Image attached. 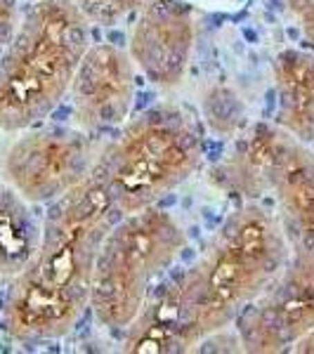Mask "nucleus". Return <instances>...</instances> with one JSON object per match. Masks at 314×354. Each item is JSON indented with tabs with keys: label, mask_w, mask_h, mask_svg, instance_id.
<instances>
[{
	"label": "nucleus",
	"mask_w": 314,
	"mask_h": 354,
	"mask_svg": "<svg viewBox=\"0 0 314 354\" xmlns=\"http://www.w3.org/2000/svg\"><path fill=\"white\" fill-rule=\"evenodd\" d=\"M290 241L281 222L248 201L222 222L187 272L158 290L125 328L123 350L135 354L192 352L225 330L284 270Z\"/></svg>",
	"instance_id": "1"
},
{
	"label": "nucleus",
	"mask_w": 314,
	"mask_h": 354,
	"mask_svg": "<svg viewBox=\"0 0 314 354\" xmlns=\"http://www.w3.org/2000/svg\"><path fill=\"white\" fill-rule=\"evenodd\" d=\"M121 215L95 168L76 189L50 203L41 241L12 277L3 305L10 338L43 342L71 333L90 307L100 245Z\"/></svg>",
	"instance_id": "2"
},
{
	"label": "nucleus",
	"mask_w": 314,
	"mask_h": 354,
	"mask_svg": "<svg viewBox=\"0 0 314 354\" xmlns=\"http://www.w3.org/2000/svg\"><path fill=\"white\" fill-rule=\"evenodd\" d=\"M90 48V21L73 0H36L0 53V130L43 123L71 88Z\"/></svg>",
	"instance_id": "3"
},
{
	"label": "nucleus",
	"mask_w": 314,
	"mask_h": 354,
	"mask_svg": "<svg viewBox=\"0 0 314 354\" xmlns=\"http://www.w3.org/2000/svg\"><path fill=\"white\" fill-rule=\"evenodd\" d=\"M203 135L196 116L180 104H156L135 116L97 156L95 170L118 210L151 208L201 168Z\"/></svg>",
	"instance_id": "4"
},
{
	"label": "nucleus",
	"mask_w": 314,
	"mask_h": 354,
	"mask_svg": "<svg viewBox=\"0 0 314 354\" xmlns=\"http://www.w3.org/2000/svg\"><path fill=\"white\" fill-rule=\"evenodd\" d=\"M187 236L173 215L151 205L121 215L95 260L90 310L102 326L125 330L151 295V286L173 267Z\"/></svg>",
	"instance_id": "5"
},
{
	"label": "nucleus",
	"mask_w": 314,
	"mask_h": 354,
	"mask_svg": "<svg viewBox=\"0 0 314 354\" xmlns=\"http://www.w3.org/2000/svg\"><path fill=\"white\" fill-rule=\"evenodd\" d=\"M218 182L248 201L272 194L290 245L314 250V151L277 123H258L218 168Z\"/></svg>",
	"instance_id": "6"
},
{
	"label": "nucleus",
	"mask_w": 314,
	"mask_h": 354,
	"mask_svg": "<svg viewBox=\"0 0 314 354\" xmlns=\"http://www.w3.org/2000/svg\"><path fill=\"white\" fill-rule=\"evenodd\" d=\"M241 350L290 352L314 328V250L290 245L288 262L258 298L234 319Z\"/></svg>",
	"instance_id": "7"
},
{
	"label": "nucleus",
	"mask_w": 314,
	"mask_h": 354,
	"mask_svg": "<svg viewBox=\"0 0 314 354\" xmlns=\"http://www.w3.org/2000/svg\"><path fill=\"white\" fill-rule=\"evenodd\" d=\"M95 161L93 135L81 128H26L5 153L3 175L28 203H53L76 189Z\"/></svg>",
	"instance_id": "8"
},
{
	"label": "nucleus",
	"mask_w": 314,
	"mask_h": 354,
	"mask_svg": "<svg viewBox=\"0 0 314 354\" xmlns=\"http://www.w3.org/2000/svg\"><path fill=\"white\" fill-rule=\"evenodd\" d=\"M137 12L130 59L156 88H178L196 41L192 8L185 0H145Z\"/></svg>",
	"instance_id": "9"
},
{
	"label": "nucleus",
	"mask_w": 314,
	"mask_h": 354,
	"mask_svg": "<svg viewBox=\"0 0 314 354\" xmlns=\"http://www.w3.org/2000/svg\"><path fill=\"white\" fill-rule=\"evenodd\" d=\"M68 93L81 130L97 135L118 128L128 118L135 97L133 59L118 45H90L73 73Z\"/></svg>",
	"instance_id": "10"
},
{
	"label": "nucleus",
	"mask_w": 314,
	"mask_h": 354,
	"mask_svg": "<svg viewBox=\"0 0 314 354\" xmlns=\"http://www.w3.org/2000/svg\"><path fill=\"white\" fill-rule=\"evenodd\" d=\"M274 121L295 140L314 145V50H281L274 59Z\"/></svg>",
	"instance_id": "11"
},
{
	"label": "nucleus",
	"mask_w": 314,
	"mask_h": 354,
	"mask_svg": "<svg viewBox=\"0 0 314 354\" xmlns=\"http://www.w3.org/2000/svg\"><path fill=\"white\" fill-rule=\"evenodd\" d=\"M41 222L31 203L0 182V277L19 274L41 241Z\"/></svg>",
	"instance_id": "12"
},
{
	"label": "nucleus",
	"mask_w": 314,
	"mask_h": 354,
	"mask_svg": "<svg viewBox=\"0 0 314 354\" xmlns=\"http://www.w3.org/2000/svg\"><path fill=\"white\" fill-rule=\"evenodd\" d=\"M90 24L116 26L142 8L145 0H73Z\"/></svg>",
	"instance_id": "13"
},
{
	"label": "nucleus",
	"mask_w": 314,
	"mask_h": 354,
	"mask_svg": "<svg viewBox=\"0 0 314 354\" xmlns=\"http://www.w3.org/2000/svg\"><path fill=\"white\" fill-rule=\"evenodd\" d=\"M290 15L298 19V26L302 31V38H305L307 48L314 50V0H307V3L298 5L295 10H290Z\"/></svg>",
	"instance_id": "14"
},
{
	"label": "nucleus",
	"mask_w": 314,
	"mask_h": 354,
	"mask_svg": "<svg viewBox=\"0 0 314 354\" xmlns=\"http://www.w3.org/2000/svg\"><path fill=\"white\" fill-rule=\"evenodd\" d=\"M19 21V10H17V0H0V45H5L12 36Z\"/></svg>",
	"instance_id": "15"
},
{
	"label": "nucleus",
	"mask_w": 314,
	"mask_h": 354,
	"mask_svg": "<svg viewBox=\"0 0 314 354\" xmlns=\"http://www.w3.org/2000/svg\"><path fill=\"white\" fill-rule=\"evenodd\" d=\"M290 352H305V354H312L314 352V328L310 333H305L302 338L290 347Z\"/></svg>",
	"instance_id": "16"
},
{
	"label": "nucleus",
	"mask_w": 314,
	"mask_h": 354,
	"mask_svg": "<svg viewBox=\"0 0 314 354\" xmlns=\"http://www.w3.org/2000/svg\"><path fill=\"white\" fill-rule=\"evenodd\" d=\"M302 3H307V0H284V5H286V10L290 12V10H295L298 5H302Z\"/></svg>",
	"instance_id": "17"
},
{
	"label": "nucleus",
	"mask_w": 314,
	"mask_h": 354,
	"mask_svg": "<svg viewBox=\"0 0 314 354\" xmlns=\"http://www.w3.org/2000/svg\"><path fill=\"white\" fill-rule=\"evenodd\" d=\"M225 3H232V5H246V3H253V0H225Z\"/></svg>",
	"instance_id": "18"
}]
</instances>
